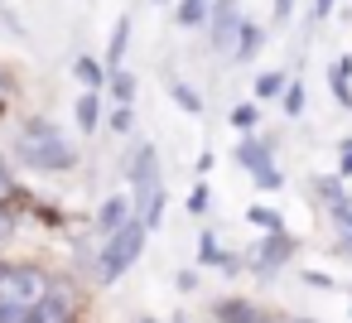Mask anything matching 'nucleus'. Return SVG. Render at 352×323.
<instances>
[{
    "mask_svg": "<svg viewBox=\"0 0 352 323\" xmlns=\"http://www.w3.org/2000/svg\"><path fill=\"white\" fill-rule=\"evenodd\" d=\"M256 323H309V318H270V313H261Z\"/></svg>",
    "mask_w": 352,
    "mask_h": 323,
    "instance_id": "nucleus-32",
    "label": "nucleus"
},
{
    "mask_svg": "<svg viewBox=\"0 0 352 323\" xmlns=\"http://www.w3.org/2000/svg\"><path fill=\"white\" fill-rule=\"evenodd\" d=\"M174 323H184V318H174Z\"/></svg>",
    "mask_w": 352,
    "mask_h": 323,
    "instance_id": "nucleus-36",
    "label": "nucleus"
},
{
    "mask_svg": "<svg viewBox=\"0 0 352 323\" xmlns=\"http://www.w3.org/2000/svg\"><path fill=\"white\" fill-rule=\"evenodd\" d=\"M140 251H145V227L131 217L116 236H107V246H102V260H97V280L102 285H116L135 260H140Z\"/></svg>",
    "mask_w": 352,
    "mask_h": 323,
    "instance_id": "nucleus-4",
    "label": "nucleus"
},
{
    "mask_svg": "<svg viewBox=\"0 0 352 323\" xmlns=\"http://www.w3.org/2000/svg\"><path fill=\"white\" fill-rule=\"evenodd\" d=\"M97 121H102V107H97V92H87V97H78V131H97Z\"/></svg>",
    "mask_w": 352,
    "mask_h": 323,
    "instance_id": "nucleus-14",
    "label": "nucleus"
},
{
    "mask_svg": "<svg viewBox=\"0 0 352 323\" xmlns=\"http://www.w3.org/2000/svg\"><path fill=\"white\" fill-rule=\"evenodd\" d=\"M73 68H78V78L87 82V92H97V87L107 82V68H102V63H92V58H78Z\"/></svg>",
    "mask_w": 352,
    "mask_h": 323,
    "instance_id": "nucleus-15",
    "label": "nucleus"
},
{
    "mask_svg": "<svg viewBox=\"0 0 352 323\" xmlns=\"http://www.w3.org/2000/svg\"><path fill=\"white\" fill-rule=\"evenodd\" d=\"M0 97H10V78L6 73H0Z\"/></svg>",
    "mask_w": 352,
    "mask_h": 323,
    "instance_id": "nucleus-34",
    "label": "nucleus"
},
{
    "mask_svg": "<svg viewBox=\"0 0 352 323\" xmlns=\"http://www.w3.org/2000/svg\"><path fill=\"white\" fill-rule=\"evenodd\" d=\"M256 121H261V116H256V107H236V111H232V126H236L241 135H251V131H256Z\"/></svg>",
    "mask_w": 352,
    "mask_h": 323,
    "instance_id": "nucleus-22",
    "label": "nucleus"
},
{
    "mask_svg": "<svg viewBox=\"0 0 352 323\" xmlns=\"http://www.w3.org/2000/svg\"><path fill=\"white\" fill-rule=\"evenodd\" d=\"M15 232H20V212H15L10 203H0V246H6Z\"/></svg>",
    "mask_w": 352,
    "mask_h": 323,
    "instance_id": "nucleus-20",
    "label": "nucleus"
},
{
    "mask_svg": "<svg viewBox=\"0 0 352 323\" xmlns=\"http://www.w3.org/2000/svg\"><path fill=\"white\" fill-rule=\"evenodd\" d=\"M333 217H338V227H342V246H338V251L352 256V198H347V193L333 203Z\"/></svg>",
    "mask_w": 352,
    "mask_h": 323,
    "instance_id": "nucleus-12",
    "label": "nucleus"
},
{
    "mask_svg": "<svg viewBox=\"0 0 352 323\" xmlns=\"http://www.w3.org/2000/svg\"><path fill=\"white\" fill-rule=\"evenodd\" d=\"M30 323H78V304H73V294L54 280V289H49V299L30 313Z\"/></svg>",
    "mask_w": 352,
    "mask_h": 323,
    "instance_id": "nucleus-6",
    "label": "nucleus"
},
{
    "mask_svg": "<svg viewBox=\"0 0 352 323\" xmlns=\"http://www.w3.org/2000/svg\"><path fill=\"white\" fill-rule=\"evenodd\" d=\"M256 49H261V25H251V20H246V25H241V34H236L232 58H241V63H246V58H256Z\"/></svg>",
    "mask_w": 352,
    "mask_h": 323,
    "instance_id": "nucleus-11",
    "label": "nucleus"
},
{
    "mask_svg": "<svg viewBox=\"0 0 352 323\" xmlns=\"http://www.w3.org/2000/svg\"><path fill=\"white\" fill-rule=\"evenodd\" d=\"M217 313H222L227 323H256V318H261V309H251V304H236V299H232V304H217Z\"/></svg>",
    "mask_w": 352,
    "mask_h": 323,
    "instance_id": "nucleus-16",
    "label": "nucleus"
},
{
    "mask_svg": "<svg viewBox=\"0 0 352 323\" xmlns=\"http://www.w3.org/2000/svg\"><path fill=\"white\" fill-rule=\"evenodd\" d=\"M280 92H285V78H280V73H261V78H256V97H261V102H270V97H280Z\"/></svg>",
    "mask_w": 352,
    "mask_h": 323,
    "instance_id": "nucleus-18",
    "label": "nucleus"
},
{
    "mask_svg": "<svg viewBox=\"0 0 352 323\" xmlns=\"http://www.w3.org/2000/svg\"><path fill=\"white\" fill-rule=\"evenodd\" d=\"M111 97H116L121 107H131V97H135V78H131V73H111Z\"/></svg>",
    "mask_w": 352,
    "mask_h": 323,
    "instance_id": "nucleus-17",
    "label": "nucleus"
},
{
    "mask_svg": "<svg viewBox=\"0 0 352 323\" xmlns=\"http://www.w3.org/2000/svg\"><path fill=\"white\" fill-rule=\"evenodd\" d=\"M15 155L30 164V169H44V174H63L78 164V150L63 140L58 126L49 121H25V131L15 135Z\"/></svg>",
    "mask_w": 352,
    "mask_h": 323,
    "instance_id": "nucleus-2",
    "label": "nucleus"
},
{
    "mask_svg": "<svg viewBox=\"0 0 352 323\" xmlns=\"http://www.w3.org/2000/svg\"><path fill=\"white\" fill-rule=\"evenodd\" d=\"M169 92H174V102H179V107H184V111H203V102H198V97H193V87H184V82H174V87H169Z\"/></svg>",
    "mask_w": 352,
    "mask_h": 323,
    "instance_id": "nucleus-23",
    "label": "nucleus"
},
{
    "mask_svg": "<svg viewBox=\"0 0 352 323\" xmlns=\"http://www.w3.org/2000/svg\"><path fill=\"white\" fill-rule=\"evenodd\" d=\"M131 126H135V121H131V107H121V111H116V116H111V131H121V135H126V131H131Z\"/></svg>",
    "mask_w": 352,
    "mask_h": 323,
    "instance_id": "nucleus-27",
    "label": "nucleus"
},
{
    "mask_svg": "<svg viewBox=\"0 0 352 323\" xmlns=\"http://www.w3.org/2000/svg\"><path fill=\"white\" fill-rule=\"evenodd\" d=\"M126 44H131V20H121V25L111 30V49H107V68H116V63L126 58Z\"/></svg>",
    "mask_w": 352,
    "mask_h": 323,
    "instance_id": "nucleus-13",
    "label": "nucleus"
},
{
    "mask_svg": "<svg viewBox=\"0 0 352 323\" xmlns=\"http://www.w3.org/2000/svg\"><path fill=\"white\" fill-rule=\"evenodd\" d=\"M246 217H251L256 227H265V232H280V212H270V208H251Z\"/></svg>",
    "mask_w": 352,
    "mask_h": 323,
    "instance_id": "nucleus-25",
    "label": "nucleus"
},
{
    "mask_svg": "<svg viewBox=\"0 0 352 323\" xmlns=\"http://www.w3.org/2000/svg\"><path fill=\"white\" fill-rule=\"evenodd\" d=\"M208 10H212V0H179V15H174V20H179L184 30H198V25L208 20Z\"/></svg>",
    "mask_w": 352,
    "mask_h": 323,
    "instance_id": "nucleus-10",
    "label": "nucleus"
},
{
    "mask_svg": "<svg viewBox=\"0 0 352 323\" xmlns=\"http://www.w3.org/2000/svg\"><path fill=\"white\" fill-rule=\"evenodd\" d=\"M347 73H352V63L342 58V63L333 68V92H338V102H342V107H352V87H347Z\"/></svg>",
    "mask_w": 352,
    "mask_h": 323,
    "instance_id": "nucleus-19",
    "label": "nucleus"
},
{
    "mask_svg": "<svg viewBox=\"0 0 352 323\" xmlns=\"http://www.w3.org/2000/svg\"><path fill=\"white\" fill-rule=\"evenodd\" d=\"M256 183H261V188H280V183H285V179H280V174H275V169H265V174H256Z\"/></svg>",
    "mask_w": 352,
    "mask_h": 323,
    "instance_id": "nucleus-28",
    "label": "nucleus"
},
{
    "mask_svg": "<svg viewBox=\"0 0 352 323\" xmlns=\"http://www.w3.org/2000/svg\"><path fill=\"white\" fill-rule=\"evenodd\" d=\"M304 285H314V289H328L333 280H328V275H318V270H309V275H304Z\"/></svg>",
    "mask_w": 352,
    "mask_h": 323,
    "instance_id": "nucleus-29",
    "label": "nucleus"
},
{
    "mask_svg": "<svg viewBox=\"0 0 352 323\" xmlns=\"http://www.w3.org/2000/svg\"><path fill=\"white\" fill-rule=\"evenodd\" d=\"M294 256V241L285 236V232H270L265 241H261V251H256V270H275V265H285Z\"/></svg>",
    "mask_w": 352,
    "mask_h": 323,
    "instance_id": "nucleus-8",
    "label": "nucleus"
},
{
    "mask_svg": "<svg viewBox=\"0 0 352 323\" xmlns=\"http://www.w3.org/2000/svg\"><path fill=\"white\" fill-rule=\"evenodd\" d=\"M10 188H15V179H10V169H6V164H0V193H10Z\"/></svg>",
    "mask_w": 352,
    "mask_h": 323,
    "instance_id": "nucleus-31",
    "label": "nucleus"
},
{
    "mask_svg": "<svg viewBox=\"0 0 352 323\" xmlns=\"http://www.w3.org/2000/svg\"><path fill=\"white\" fill-rule=\"evenodd\" d=\"M198 260H208V265H227V256H222V246H217L212 236H198Z\"/></svg>",
    "mask_w": 352,
    "mask_h": 323,
    "instance_id": "nucleus-21",
    "label": "nucleus"
},
{
    "mask_svg": "<svg viewBox=\"0 0 352 323\" xmlns=\"http://www.w3.org/2000/svg\"><path fill=\"white\" fill-rule=\"evenodd\" d=\"M131 217H135V212H131V198H126V193H116V198H107V203H102V212H97V227H102L107 236H116V232H121Z\"/></svg>",
    "mask_w": 352,
    "mask_h": 323,
    "instance_id": "nucleus-9",
    "label": "nucleus"
},
{
    "mask_svg": "<svg viewBox=\"0 0 352 323\" xmlns=\"http://www.w3.org/2000/svg\"><path fill=\"white\" fill-rule=\"evenodd\" d=\"M208 203H212V193H208V183H198V188L188 193V212H193V217H203V212H208Z\"/></svg>",
    "mask_w": 352,
    "mask_h": 323,
    "instance_id": "nucleus-24",
    "label": "nucleus"
},
{
    "mask_svg": "<svg viewBox=\"0 0 352 323\" xmlns=\"http://www.w3.org/2000/svg\"><path fill=\"white\" fill-rule=\"evenodd\" d=\"M54 275L39 265H6L0 270V323H30V313L49 299Z\"/></svg>",
    "mask_w": 352,
    "mask_h": 323,
    "instance_id": "nucleus-1",
    "label": "nucleus"
},
{
    "mask_svg": "<svg viewBox=\"0 0 352 323\" xmlns=\"http://www.w3.org/2000/svg\"><path fill=\"white\" fill-rule=\"evenodd\" d=\"M285 111H289V116H299V111H304V87H299V82H289V87H285Z\"/></svg>",
    "mask_w": 352,
    "mask_h": 323,
    "instance_id": "nucleus-26",
    "label": "nucleus"
},
{
    "mask_svg": "<svg viewBox=\"0 0 352 323\" xmlns=\"http://www.w3.org/2000/svg\"><path fill=\"white\" fill-rule=\"evenodd\" d=\"M328 5H333V0H314V15H328Z\"/></svg>",
    "mask_w": 352,
    "mask_h": 323,
    "instance_id": "nucleus-33",
    "label": "nucleus"
},
{
    "mask_svg": "<svg viewBox=\"0 0 352 323\" xmlns=\"http://www.w3.org/2000/svg\"><path fill=\"white\" fill-rule=\"evenodd\" d=\"M236 164L251 169V179L265 174V169H275V164H270V145H265V140H251V135L236 140Z\"/></svg>",
    "mask_w": 352,
    "mask_h": 323,
    "instance_id": "nucleus-7",
    "label": "nucleus"
},
{
    "mask_svg": "<svg viewBox=\"0 0 352 323\" xmlns=\"http://www.w3.org/2000/svg\"><path fill=\"white\" fill-rule=\"evenodd\" d=\"M140 323H155V318H140Z\"/></svg>",
    "mask_w": 352,
    "mask_h": 323,
    "instance_id": "nucleus-35",
    "label": "nucleus"
},
{
    "mask_svg": "<svg viewBox=\"0 0 352 323\" xmlns=\"http://www.w3.org/2000/svg\"><path fill=\"white\" fill-rule=\"evenodd\" d=\"M289 10H294V0H275V20H289Z\"/></svg>",
    "mask_w": 352,
    "mask_h": 323,
    "instance_id": "nucleus-30",
    "label": "nucleus"
},
{
    "mask_svg": "<svg viewBox=\"0 0 352 323\" xmlns=\"http://www.w3.org/2000/svg\"><path fill=\"white\" fill-rule=\"evenodd\" d=\"M131 188H135V198H131L135 222H140L145 232H150V227H160V217H164V188H160V159H155V150H150V145H140V150H135Z\"/></svg>",
    "mask_w": 352,
    "mask_h": 323,
    "instance_id": "nucleus-3",
    "label": "nucleus"
},
{
    "mask_svg": "<svg viewBox=\"0 0 352 323\" xmlns=\"http://www.w3.org/2000/svg\"><path fill=\"white\" fill-rule=\"evenodd\" d=\"M241 25H246L241 0H212V10H208V39H212L217 54H232V49H236Z\"/></svg>",
    "mask_w": 352,
    "mask_h": 323,
    "instance_id": "nucleus-5",
    "label": "nucleus"
}]
</instances>
